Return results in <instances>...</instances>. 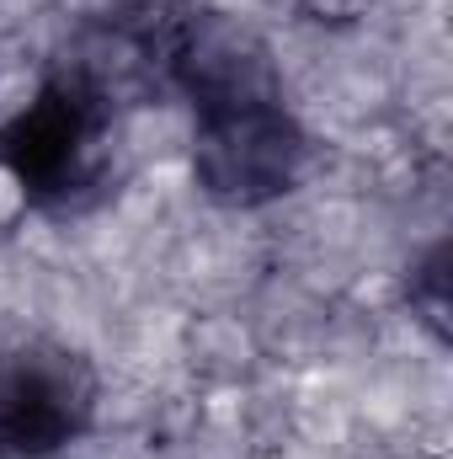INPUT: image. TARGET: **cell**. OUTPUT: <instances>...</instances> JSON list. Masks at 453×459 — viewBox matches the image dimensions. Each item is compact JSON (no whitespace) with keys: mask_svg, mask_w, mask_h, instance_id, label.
<instances>
[{"mask_svg":"<svg viewBox=\"0 0 453 459\" xmlns=\"http://www.w3.org/2000/svg\"><path fill=\"white\" fill-rule=\"evenodd\" d=\"M171 91L192 108V177L214 204L261 209L294 193L310 144L283 102L267 48L245 27L192 5Z\"/></svg>","mask_w":453,"mask_h":459,"instance_id":"cell-1","label":"cell"},{"mask_svg":"<svg viewBox=\"0 0 453 459\" xmlns=\"http://www.w3.org/2000/svg\"><path fill=\"white\" fill-rule=\"evenodd\" d=\"M117 108L75 70H59L38 97L0 123V171L38 209H81L102 193Z\"/></svg>","mask_w":453,"mask_h":459,"instance_id":"cell-2","label":"cell"},{"mask_svg":"<svg viewBox=\"0 0 453 459\" xmlns=\"http://www.w3.org/2000/svg\"><path fill=\"white\" fill-rule=\"evenodd\" d=\"M97 417V374L64 347H16L0 358V459L64 455Z\"/></svg>","mask_w":453,"mask_h":459,"instance_id":"cell-3","label":"cell"},{"mask_svg":"<svg viewBox=\"0 0 453 459\" xmlns=\"http://www.w3.org/2000/svg\"><path fill=\"white\" fill-rule=\"evenodd\" d=\"M411 310H416L438 337L449 332V246H443V240L411 267Z\"/></svg>","mask_w":453,"mask_h":459,"instance_id":"cell-4","label":"cell"},{"mask_svg":"<svg viewBox=\"0 0 453 459\" xmlns=\"http://www.w3.org/2000/svg\"><path fill=\"white\" fill-rule=\"evenodd\" d=\"M304 11H310L315 22H346V16L363 11V0H304Z\"/></svg>","mask_w":453,"mask_h":459,"instance_id":"cell-5","label":"cell"}]
</instances>
